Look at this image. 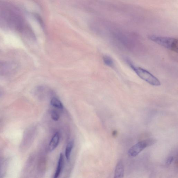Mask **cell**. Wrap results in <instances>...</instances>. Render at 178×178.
Wrapping results in <instances>:
<instances>
[{
	"instance_id": "3",
	"label": "cell",
	"mask_w": 178,
	"mask_h": 178,
	"mask_svg": "<svg viewBox=\"0 0 178 178\" xmlns=\"http://www.w3.org/2000/svg\"><path fill=\"white\" fill-rule=\"evenodd\" d=\"M157 142V140L153 138L142 140L130 148L128 151V155L131 157L137 156L146 147L154 145Z\"/></svg>"
},
{
	"instance_id": "12",
	"label": "cell",
	"mask_w": 178,
	"mask_h": 178,
	"mask_svg": "<svg viewBox=\"0 0 178 178\" xmlns=\"http://www.w3.org/2000/svg\"><path fill=\"white\" fill-rule=\"evenodd\" d=\"M117 131H116V130H114L113 132H112V136H113V137L116 136V135H117Z\"/></svg>"
},
{
	"instance_id": "7",
	"label": "cell",
	"mask_w": 178,
	"mask_h": 178,
	"mask_svg": "<svg viewBox=\"0 0 178 178\" xmlns=\"http://www.w3.org/2000/svg\"><path fill=\"white\" fill-rule=\"evenodd\" d=\"M50 103L51 106L60 109H63V106L62 103L57 97H52L51 100H50Z\"/></svg>"
},
{
	"instance_id": "2",
	"label": "cell",
	"mask_w": 178,
	"mask_h": 178,
	"mask_svg": "<svg viewBox=\"0 0 178 178\" xmlns=\"http://www.w3.org/2000/svg\"><path fill=\"white\" fill-rule=\"evenodd\" d=\"M149 38L153 42L168 50L176 53L178 52V40L177 39L155 35H150Z\"/></svg>"
},
{
	"instance_id": "6",
	"label": "cell",
	"mask_w": 178,
	"mask_h": 178,
	"mask_svg": "<svg viewBox=\"0 0 178 178\" xmlns=\"http://www.w3.org/2000/svg\"><path fill=\"white\" fill-rule=\"evenodd\" d=\"M64 162V158L63 155L62 153H61L60 155L57 167L55 173L54 175V178H57L59 177L61 173L62 170Z\"/></svg>"
},
{
	"instance_id": "10",
	"label": "cell",
	"mask_w": 178,
	"mask_h": 178,
	"mask_svg": "<svg viewBox=\"0 0 178 178\" xmlns=\"http://www.w3.org/2000/svg\"><path fill=\"white\" fill-rule=\"evenodd\" d=\"M51 117L54 121H57L59 119V115L55 110H53L51 112Z\"/></svg>"
},
{
	"instance_id": "5",
	"label": "cell",
	"mask_w": 178,
	"mask_h": 178,
	"mask_svg": "<svg viewBox=\"0 0 178 178\" xmlns=\"http://www.w3.org/2000/svg\"><path fill=\"white\" fill-rule=\"evenodd\" d=\"M124 166L123 162L120 160L116 165L115 174V178H123L124 176Z\"/></svg>"
},
{
	"instance_id": "4",
	"label": "cell",
	"mask_w": 178,
	"mask_h": 178,
	"mask_svg": "<svg viewBox=\"0 0 178 178\" xmlns=\"http://www.w3.org/2000/svg\"><path fill=\"white\" fill-rule=\"evenodd\" d=\"M60 141V134L58 132H56L52 137L49 145L48 149L50 151H52L55 150L59 145Z\"/></svg>"
},
{
	"instance_id": "1",
	"label": "cell",
	"mask_w": 178,
	"mask_h": 178,
	"mask_svg": "<svg viewBox=\"0 0 178 178\" xmlns=\"http://www.w3.org/2000/svg\"><path fill=\"white\" fill-rule=\"evenodd\" d=\"M127 62L131 69L142 79L152 85L159 86L160 85V82L158 79L148 71L140 67L135 66L130 60L127 59Z\"/></svg>"
},
{
	"instance_id": "9",
	"label": "cell",
	"mask_w": 178,
	"mask_h": 178,
	"mask_svg": "<svg viewBox=\"0 0 178 178\" xmlns=\"http://www.w3.org/2000/svg\"><path fill=\"white\" fill-rule=\"evenodd\" d=\"M103 59L105 64L107 66L112 67H114V62L111 57L108 55H105L103 57Z\"/></svg>"
},
{
	"instance_id": "11",
	"label": "cell",
	"mask_w": 178,
	"mask_h": 178,
	"mask_svg": "<svg viewBox=\"0 0 178 178\" xmlns=\"http://www.w3.org/2000/svg\"><path fill=\"white\" fill-rule=\"evenodd\" d=\"M174 160V157H170L168 158L166 161V165L167 167L169 166L173 162Z\"/></svg>"
},
{
	"instance_id": "8",
	"label": "cell",
	"mask_w": 178,
	"mask_h": 178,
	"mask_svg": "<svg viewBox=\"0 0 178 178\" xmlns=\"http://www.w3.org/2000/svg\"><path fill=\"white\" fill-rule=\"evenodd\" d=\"M74 145V142L72 140L67 144L65 150V156L67 160L70 159L71 153Z\"/></svg>"
}]
</instances>
